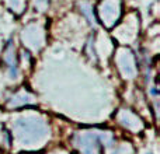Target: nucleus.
<instances>
[{"label":"nucleus","mask_w":160,"mask_h":154,"mask_svg":"<svg viewBox=\"0 0 160 154\" xmlns=\"http://www.w3.org/2000/svg\"><path fill=\"white\" fill-rule=\"evenodd\" d=\"M119 14V2L118 0H105L102 2L100 8V16L101 20L107 25H112V22L118 18Z\"/></svg>","instance_id":"f257e3e1"}]
</instances>
